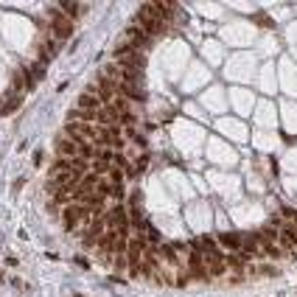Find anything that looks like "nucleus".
<instances>
[{
	"instance_id": "obj_2",
	"label": "nucleus",
	"mask_w": 297,
	"mask_h": 297,
	"mask_svg": "<svg viewBox=\"0 0 297 297\" xmlns=\"http://www.w3.org/2000/svg\"><path fill=\"white\" fill-rule=\"evenodd\" d=\"M65 135L70 140H76V143H95L98 140V126L93 124H65Z\"/></svg>"
},
{
	"instance_id": "obj_1",
	"label": "nucleus",
	"mask_w": 297,
	"mask_h": 297,
	"mask_svg": "<svg viewBox=\"0 0 297 297\" xmlns=\"http://www.w3.org/2000/svg\"><path fill=\"white\" fill-rule=\"evenodd\" d=\"M48 20H51V34L56 37V39H70L73 37V20H68L59 9L51 6L48 9Z\"/></svg>"
},
{
	"instance_id": "obj_18",
	"label": "nucleus",
	"mask_w": 297,
	"mask_h": 297,
	"mask_svg": "<svg viewBox=\"0 0 297 297\" xmlns=\"http://www.w3.org/2000/svg\"><path fill=\"white\" fill-rule=\"evenodd\" d=\"M95 160L110 163V166H112V160H115V151H112V148H95Z\"/></svg>"
},
{
	"instance_id": "obj_7",
	"label": "nucleus",
	"mask_w": 297,
	"mask_h": 297,
	"mask_svg": "<svg viewBox=\"0 0 297 297\" xmlns=\"http://www.w3.org/2000/svg\"><path fill=\"white\" fill-rule=\"evenodd\" d=\"M62 222H65V230H68V233H73V230L81 224V205H76V202H73V205L65 207V210H62Z\"/></svg>"
},
{
	"instance_id": "obj_5",
	"label": "nucleus",
	"mask_w": 297,
	"mask_h": 297,
	"mask_svg": "<svg viewBox=\"0 0 297 297\" xmlns=\"http://www.w3.org/2000/svg\"><path fill=\"white\" fill-rule=\"evenodd\" d=\"M135 25H140L148 37H160V34H166V31H168V25H166V23H160V20H154V17L143 14L140 9H137V14H135Z\"/></svg>"
},
{
	"instance_id": "obj_14",
	"label": "nucleus",
	"mask_w": 297,
	"mask_h": 297,
	"mask_svg": "<svg viewBox=\"0 0 297 297\" xmlns=\"http://www.w3.org/2000/svg\"><path fill=\"white\" fill-rule=\"evenodd\" d=\"M76 157L93 163L95 160V143H76Z\"/></svg>"
},
{
	"instance_id": "obj_13",
	"label": "nucleus",
	"mask_w": 297,
	"mask_h": 297,
	"mask_svg": "<svg viewBox=\"0 0 297 297\" xmlns=\"http://www.w3.org/2000/svg\"><path fill=\"white\" fill-rule=\"evenodd\" d=\"M51 174H73V157H56L51 166Z\"/></svg>"
},
{
	"instance_id": "obj_21",
	"label": "nucleus",
	"mask_w": 297,
	"mask_h": 297,
	"mask_svg": "<svg viewBox=\"0 0 297 297\" xmlns=\"http://www.w3.org/2000/svg\"><path fill=\"white\" fill-rule=\"evenodd\" d=\"M115 269H129V261H126V255H115Z\"/></svg>"
},
{
	"instance_id": "obj_15",
	"label": "nucleus",
	"mask_w": 297,
	"mask_h": 297,
	"mask_svg": "<svg viewBox=\"0 0 297 297\" xmlns=\"http://www.w3.org/2000/svg\"><path fill=\"white\" fill-rule=\"evenodd\" d=\"M56 9L65 14L68 20H76V17H81V9H84V6H79V3H59Z\"/></svg>"
},
{
	"instance_id": "obj_3",
	"label": "nucleus",
	"mask_w": 297,
	"mask_h": 297,
	"mask_svg": "<svg viewBox=\"0 0 297 297\" xmlns=\"http://www.w3.org/2000/svg\"><path fill=\"white\" fill-rule=\"evenodd\" d=\"M129 207H124V202H118L112 210H107V224L112 230H121V233H129V213H126Z\"/></svg>"
},
{
	"instance_id": "obj_11",
	"label": "nucleus",
	"mask_w": 297,
	"mask_h": 297,
	"mask_svg": "<svg viewBox=\"0 0 297 297\" xmlns=\"http://www.w3.org/2000/svg\"><path fill=\"white\" fill-rule=\"evenodd\" d=\"M219 244H224L227 250L241 252V247H244V239H241L239 233H219Z\"/></svg>"
},
{
	"instance_id": "obj_8",
	"label": "nucleus",
	"mask_w": 297,
	"mask_h": 297,
	"mask_svg": "<svg viewBox=\"0 0 297 297\" xmlns=\"http://www.w3.org/2000/svg\"><path fill=\"white\" fill-rule=\"evenodd\" d=\"M76 107L79 110H87V112H98L104 107V101H101V95H93V93H81L79 98H76Z\"/></svg>"
},
{
	"instance_id": "obj_10",
	"label": "nucleus",
	"mask_w": 297,
	"mask_h": 297,
	"mask_svg": "<svg viewBox=\"0 0 297 297\" xmlns=\"http://www.w3.org/2000/svg\"><path fill=\"white\" fill-rule=\"evenodd\" d=\"M56 157H76V140H70L68 135L56 140Z\"/></svg>"
},
{
	"instance_id": "obj_6",
	"label": "nucleus",
	"mask_w": 297,
	"mask_h": 297,
	"mask_svg": "<svg viewBox=\"0 0 297 297\" xmlns=\"http://www.w3.org/2000/svg\"><path fill=\"white\" fill-rule=\"evenodd\" d=\"M124 39H129V42H132L135 48H140V51H146V48L151 45V37H148L146 31L140 28V25H135V23H132V25H126Z\"/></svg>"
},
{
	"instance_id": "obj_20",
	"label": "nucleus",
	"mask_w": 297,
	"mask_h": 297,
	"mask_svg": "<svg viewBox=\"0 0 297 297\" xmlns=\"http://www.w3.org/2000/svg\"><path fill=\"white\" fill-rule=\"evenodd\" d=\"M12 84H14V90H17V93L25 90V76H23V70H17V73L12 76Z\"/></svg>"
},
{
	"instance_id": "obj_16",
	"label": "nucleus",
	"mask_w": 297,
	"mask_h": 297,
	"mask_svg": "<svg viewBox=\"0 0 297 297\" xmlns=\"http://www.w3.org/2000/svg\"><path fill=\"white\" fill-rule=\"evenodd\" d=\"M90 171L98 174V177H110L112 166H110V163H101V160H93V163H90Z\"/></svg>"
},
{
	"instance_id": "obj_12",
	"label": "nucleus",
	"mask_w": 297,
	"mask_h": 297,
	"mask_svg": "<svg viewBox=\"0 0 297 297\" xmlns=\"http://www.w3.org/2000/svg\"><path fill=\"white\" fill-rule=\"evenodd\" d=\"M101 185H104V180L101 177H98V174H87V177H84V180H81V185H79V191H101Z\"/></svg>"
},
{
	"instance_id": "obj_19",
	"label": "nucleus",
	"mask_w": 297,
	"mask_h": 297,
	"mask_svg": "<svg viewBox=\"0 0 297 297\" xmlns=\"http://www.w3.org/2000/svg\"><path fill=\"white\" fill-rule=\"evenodd\" d=\"M124 180H126V174L112 166V171H110V180H107V183H110V185H124Z\"/></svg>"
},
{
	"instance_id": "obj_17",
	"label": "nucleus",
	"mask_w": 297,
	"mask_h": 297,
	"mask_svg": "<svg viewBox=\"0 0 297 297\" xmlns=\"http://www.w3.org/2000/svg\"><path fill=\"white\" fill-rule=\"evenodd\" d=\"M20 104H23V98H20V95H12V101L3 104V110H0V112H3V115H12V112H17V110H20Z\"/></svg>"
},
{
	"instance_id": "obj_4",
	"label": "nucleus",
	"mask_w": 297,
	"mask_h": 297,
	"mask_svg": "<svg viewBox=\"0 0 297 297\" xmlns=\"http://www.w3.org/2000/svg\"><path fill=\"white\" fill-rule=\"evenodd\" d=\"M174 3H143L140 6V12L143 14H148V17H154V20H160V23H166L168 25V20L174 17Z\"/></svg>"
},
{
	"instance_id": "obj_22",
	"label": "nucleus",
	"mask_w": 297,
	"mask_h": 297,
	"mask_svg": "<svg viewBox=\"0 0 297 297\" xmlns=\"http://www.w3.org/2000/svg\"><path fill=\"white\" fill-rule=\"evenodd\" d=\"M0 110H3V101H0Z\"/></svg>"
},
{
	"instance_id": "obj_9",
	"label": "nucleus",
	"mask_w": 297,
	"mask_h": 297,
	"mask_svg": "<svg viewBox=\"0 0 297 297\" xmlns=\"http://www.w3.org/2000/svg\"><path fill=\"white\" fill-rule=\"evenodd\" d=\"M115 65H121V68H132V70H140V73H143V70H146V54H143V51H135L132 56L118 59Z\"/></svg>"
}]
</instances>
